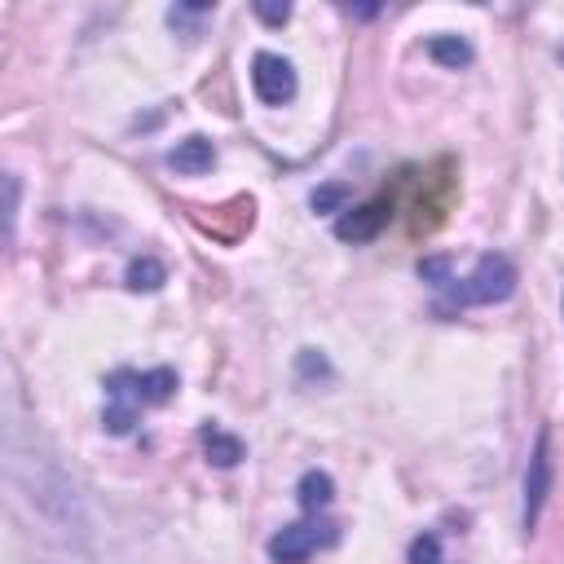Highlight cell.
Wrapping results in <instances>:
<instances>
[{"label":"cell","mask_w":564,"mask_h":564,"mask_svg":"<svg viewBox=\"0 0 564 564\" xmlns=\"http://www.w3.org/2000/svg\"><path fill=\"white\" fill-rule=\"evenodd\" d=\"M308 203H313V212H344V203H348V185H317Z\"/></svg>","instance_id":"7c38bea8"},{"label":"cell","mask_w":564,"mask_h":564,"mask_svg":"<svg viewBox=\"0 0 564 564\" xmlns=\"http://www.w3.org/2000/svg\"><path fill=\"white\" fill-rule=\"evenodd\" d=\"M251 88H256V97H260L264 106H286V101H295L300 79H295V66H291L286 57H278V53H256V57H251Z\"/></svg>","instance_id":"277c9868"},{"label":"cell","mask_w":564,"mask_h":564,"mask_svg":"<svg viewBox=\"0 0 564 564\" xmlns=\"http://www.w3.org/2000/svg\"><path fill=\"white\" fill-rule=\"evenodd\" d=\"M132 291H159L163 282H167V269L154 260V256H137L132 264H128V278H123Z\"/></svg>","instance_id":"8fae6325"},{"label":"cell","mask_w":564,"mask_h":564,"mask_svg":"<svg viewBox=\"0 0 564 564\" xmlns=\"http://www.w3.org/2000/svg\"><path fill=\"white\" fill-rule=\"evenodd\" d=\"M335 538H339V529L330 520H295L269 538V555H273V564H304L317 546H330Z\"/></svg>","instance_id":"3957f363"},{"label":"cell","mask_w":564,"mask_h":564,"mask_svg":"<svg viewBox=\"0 0 564 564\" xmlns=\"http://www.w3.org/2000/svg\"><path fill=\"white\" fill-rule=\"evenodd\" d=\"M203 449H207V458L216 467H234L242 458V441L229 436V432H220V427H203Z\"/></svg>","instance_id":"9c48e42d"},{"label":"cell","mask_w":564,"mask_h":564,"mask_svg":"<svg viewBox=\"0 0 564 564\" xmlns=\"http://www.w3.org/2000/svg\"><path fill=\"white\" fill-rule=\"evenodd\" d=\"M295 498H300V507H304V511H322V507L335 498V480H330L326 471L308 467V471L300 476V485H295Z\"/></svg>","instance_id":"ba28073f"},{"label":"cell","mask_w":564,"mask_h":564,"mask_svg":"<svg viewBox=\"0 0 564 564\" xmlns=\"http://www.w3.org/2000/svg\"><path fill=\"white\" fill-rule=\"evenodd\" d=\"M427 57L432 62H441V66H467L471 62V44L467 40H458V35H432L427 40Z\"/></svg>","instance_id":"30bf717a"},{"label":"cell","mask_w":564,"mask_h":564,"mask_svg":"<svg viewBox=\"0 0 564 564\" xmlns=\"http://www.w3.org/2000/svg\"><path fill=\"white\" fill-rule=\"evenodd\" d=\"M256 13H260L264 22H273V26H278V22H286V18H291V4H256Z\"/></svg>","instance_id":"2e32d148"},{"label":"cell","mask_w":564,"mask_h":564,"mask_svg":"<svg viewBox=\"0 0 564 564\" xmlns=\"http://www.w3.org/2000/svg\"><path fill=\"white\" fill-rule=\"evenodd\" d=\"M4 189H9V212H4V234L13 238V216H18V176H9V181H4Z\"/></svg>","instance_id":"9a60e30c"},{"label":"cell","mask_w":564,"mask_h":564,"mask_svg":"<svg viewBox=\"0 0 564 564\" xmlns=\"http://www.w3.org/2000/svg\"><path fill=\"white\" fill-rule=\"evenodd\" d=\"M172 392H176V375L167 366H154V370H115L106 379V414H101L106 432H115V436L132 432L137 419H141V410L145 405H163Z\"/></svg>","instance_id":"6da1fadb"},{"label":"cell","mask_w":564,"mask_h":564,"mask_svg":"<svg viewBox=\"0 0 564 564\" xmlns=\"http://www.w3.org/2000/svg\"><path fill=\"white\" fill-rule=\"evenodd\" d=\"M410 564H445L441 560V538L436 533H419L410 542Z\"/></svg>","instance_id":"4fadbf2b"},{"label":"cell","mask_w":564,"mask_h":564,"mask_svg":"<svg viewBox=\"0 0 564 564\" xmlns=\"http://www.w3.org/2000/svg\"><path fill=\"white\" fill-rule=\"evenodd\" d=\"M546 494H551V436L538 432L533 454H529V476H524V529H529V533H533L538 520H542Z\"/></svg>","instance_id":"5b68a950"},{"label":"cell","mask_w":564,"mask_h":564,"mask_svg":"<svg viewBox=\"0 0 564 564\" xmlns=\"http://www.w3.org/2000/svg\"><path fill=\"white\" fill-rule=\"evenodd\" d=\"M388 220H392V203L388 198H375V203H361V207H344L339 220H335V238H344V242H370Z\"/></svg>","instance_id":"8992f818"},{"label":"cell","mask_w":564,"mask_h":564,"mask_svg":"<svg viewBox=\"0 0 564 564\" xmlns=\"http://www.w3.org/2000/svg\"><path fill=\"white\" fill-rule=\"evenodd\" d=\"M441 291H445L441 295V313L467 308V304H502L516 291V264L507 256L489 251V256L476 260V269L467 278H449Z\"/></svg>","instance_id":"7a4b0ae2"},{"label":"cell","mask_w":564,"mask_h":564,"mask_svg":"<svg viewBox=\"0 0 564 564\" xmlns=\"http://www.w3.org/2000/svg\"><path fill=\"white\" fill-rule=\"evenodd\" d=\"M212 163H216V145L207 137H185V141H176V150H167V167H176L185 176L212 172Z\"/></svg>","instance_id":"52a82bcc"},{"label":"cell","mask_w":564,"mask_h":564,"mask_svg":"<svg viewBox=\"0 0 564 564\" xmlns=\"http://www.w3.org/2000/svg\"><path fill=\"white\" fill-rule=\"evenodd\" d=\"M419 278H423V282H432V286H445L454 273H449V260H445V256H436V260H419Z\"/></svg>","instance_id":"5bb4252c"}]
</instances>
